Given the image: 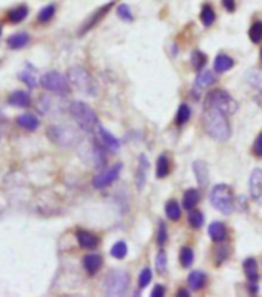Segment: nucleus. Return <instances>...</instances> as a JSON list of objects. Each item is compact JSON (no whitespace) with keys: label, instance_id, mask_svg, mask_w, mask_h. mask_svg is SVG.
<instances>
[{"label":"nucleus","instance_id":"1","mask_svg":"<svg viewBox=\"0 0 262 297\" xmlns=\"http://www.w3.org/2000/svg\"><path fill=\"white\" fill-rule=\"evenodd\" d=\"M227 117L229 116H227L224 111L212 105H204L202 125H204L205 133L218 142L229 140L232 136V126Z\"/></svg>","mask_w":262,"mask_h":297},{"label":"nucleus","instance_id":"7","mask_svg":"<svg viewBox=\"0 0 262 297\" xmlns=\"http://www.w3.org/2000/svg\"><path fill=\"white\" fill-rule=\"evenodd\" d=\"M40 86L56 96H66L69 92V80L59 71H48L40 77Z\"/></svg>","mask_w":262,"mask_h":297},{"label":"nucleus","instance_id":"16","mask_svg":"<svg viewBox=\"0 0 262 297\" xmlns=\"http://www.w3.org/2000/svg\"><path fill=\"white\" fill-rule=\"evenodd\" d=\"M15 123L19 125L20 128L26 129V131H36V129L40 126V120L36 114L32 113H23L20 116H17Z\"/></svg>","mask_w":262,"mask_h":297},{"label":"nucleus","instance_id":"37","mask_svg":"<svg viewBox=\"0 0 262 297\" xmlns=\"http://www.w3.org/2000/svg\"><path fill=\"white\" fill-rule=\"evenodd\" d=\"M168 268V261H167V253L164 250H161L156 256V270L159 274H165Z\"/></svg>","mask_w":262,"mask_h":297},{"label":"nucleus","instance_id":"50","mask_svg":"<svg viewBox=\"0 0 262 297\" xmlns=\"http://www.w3.org/2000/svg\"><path fill=\"white\" fill-rule=\"evenodd\" d=\"M0 139H2V128H0Z\"/></svg>","mask_w":262,"mask_h":297},{"label":"nucleus","instance_id":"27","mask_svg":"<svg viewBox=\"0 0 262 297\" xmlns=\"http://www.w3.org/2000/svg\"><path fill=\"white\" fill-rule=\"evenodd\" d=\"M199 199H201L199 191H196V190H187L184 193V208L188 210V211L195 210L196 205L199 203Z\"/></svg>","mask_w":262,"mask_h":297},{"label":"nucleus","instance_id":"42","mask_svg":"<svg viewBox=\"0 0 262 297\" xmlns=\"http://www.w3.org/2000/svg\"><path fill=\"white\" fill-rule=\"evenodd\" d=\"M167 242V227L164 222L159 224V231H157V245L159 247H164Z\"/></svg>","mask_w":262,"mask_h":297},{"label":"nucleus","instance_id":"19","mask_svg":"<svg viewBox=\"0 0 262 297\" xmlns=\"http://www.w3.org/2000/svg\"><path fill=\"white\" fill-rule=\"evenodd\" d=\"M208 236L216 244L222 242V240L227 239V228H225V225L222 224V222H218V220L216 222H212V225L208 227Z\"/></svg>","mask_w":262,"mask_h":297},{"label":"nucleus","instance_id":"29","mask_svg":"<svg viewBox=\"0 0 262 297\" xmlns=\"http://www.w3.org/2000/svg\"><path fill=\"white\" fill-rule=\"evenodd\" d=\"M165 214L170 220L173 222H178L182 216V211H181V207L176 200H168L167 205H165Z\"/></svg>","mask_w":262,"mask_h":297},{"label":"nucleus","instance_id":"49","mask_svg":"<svg viewBox=\"0 0 262 297\" xmlns=\"http://www.w3.org/2000/svg\"><path fill=\"white\" fill-rule=\"evenodd\" d=\"M2 32H3V28H2V25H0V37H2Z\"/></svg>","mask_w":262,"mask_h":297},{"label":"nucleus","instance_id":"3","mask_svg":"<svg viewBox=\"0 0 262 297\" xmlns=\"http://www.w3.org/2000/svg\"><path fill=\"white\" fill-rule=\"evenodd\" d=\"M68 80L77 91H80L85 96H96L97 94V85L91 74L82 66H73L68 69Z\"/></svg>","mask_w":262,"mask_h":297},{"label":"nucleus","instance_id":"51","mask_svg":"<svg viewBox=\"0 0 262 297\" xmlns=\"http://www.w3.org/2000/svg\"><path fill=\"white\" fill-rule=\"evenodd\" d=\"M261 60H262V49H261Z\"/></svg>","mask_w":262,"mask_h":297},{"label":"nucleus","instance_id":"28","mask_svg":"<svg viewBox=\"0 0 262 297\" xmlns=\"http://www.w3.org/2000/svg\"><path fill=\"white\" fill-rule=\"evenodd\" d=\"M170 170H171V166H170V160L165 154L159 156V159H157V165H156V177L157 179H164L170 174Z\"/></svg>","mask_w":262,"mask_h":297},{"label":"nucleus","instance_id":"4","mask_svg":"<svg viewBox=\"0 0 262 297\" xmlns=\"http://www.w3.org/2000/svg\"><path fill=\"white\" fill-rule=\"evenodd\" d=\"M210 203L222 214L230 216L235 210V199L233 191L229 185L219 183L210 193Z\"/></svg>","mask_w":262,"mask_h":297},{"label":"nucleus","instance_id":"30","mask_svg":"<svg viewBox=\"0 0 262 297\" xmlns=\"http://www.w3.org/2000/svg\"><path fill=\"white\" fill-rule=\"evenodd\" d=\"M201 20H202V23H204V26H212L213 23H215V20H216V12H215V9H213V6L212 5H204L202 6V9H201Z\"/></svg>","mask_w":262,"mask_h":297},{"label":"nucleus","instance_id":"43","mask_svg":"<svg viewBox=\"0 0 262 297\" xmlns=\"http://www.w3.org/2000/svg\"><path fill=\"white\" fill-rule=\"evenodd\" d=\"M253 153L258 156V157H262V134L258 136V139L255 140V145H253Z\"/></svg>","mask_w":262,"mask_h":297},{"label":"nucleus","instance_id":"18","mask_svg":"<svg viewBox=\"0 0 262 297\" xmlns=\"http://www.w3.org/2000/svg\"><path fill=\"white\" fill-rule=\"evenodd\" d=\"M25 66H26V69H25V71H22V72H19V76H17V79H19L22 83H25L29 89L37 88V86H39V83H40V80H37L36 74H34L32 66H31L29 63H26Z\"/></svg>","mask_w":262,"mask_h":297},{"label":"nucleus","instance_id":"11","mask_svg":"<svg viewBox=\"0 0 262 297\" xmlns=\"http://www.w3.org/2000/svg\"><path fill=\"white\" fill-rule=\"evenodd\" d=\"M97 136H99V139H100V143H102V146H105L107 148L108 151H111V153H119V148H120V142L108 131V129H105L103 126H97Z\"/></svg>","mask_w":262,"mask_h":297},{"label":"nucleus","instance_id":"39","mask_svg":"<svg viewBox=\"0 0 262 297\" xmlns=\"http://www.w3.org/2000/svg\"><path fill=\"white\" fill-rule=\"evenodd\" d=\"M249 37L253 43H259L262 40V22H255L252 26H250V31H249Z\"/></svg>","mask_w":262,"mask_h":297},{"label":"nucleus","instance_id":"35","mask_svg":"<svg viewBox=\"0 0 262 297\" xmlns=\"http://www.w3.org/2000/svg\"><path fill=\"white\" fill-rule=\"evenodd\" d=\"M207 63V55L202 52V51H193V54H191V65H193V68L199 72Z\"/></svg>","mask_w":262,"mask_h":297},{"label":"nucleus","instance_id":"15","mask_svg":"<svg viewBox=\"0 0 262 297\" xmlns=\"http://www.w3.org/2000/svg\"><path fill=\"white\" fill-rule=\"evenodd\" d=\"M31 40V37L28 32L25 31H20V32H14L11 34L8 39H6V46L12 51H17V49H23L25 46H28Z\"/></svg>","mask_w":262,"mask_h":297},{"label":"nucleus","instance_id":"5","mask_svg":"<svg viewBox=\"0 0 262 297\" xmlns=\"http://www.w3.org/2000/svg\"><path fill=\"white\" fill-rule=\"evenodd\" d=\"M130 287V276L124 270H113L103 279V293L107 296H124Z\"/></svg>","mask_w":262,"mask_h":297},{"label":"nucleus","instance_id":"24","mask_svg":"<svg viewBox=\"0 0 262 297\" xmlns=\"http://www.w3.org/2000/svg\"><path fill=\"white\" fill-rule=\"evenodd\" d=\"M28 14H29L28 6L26 5H19V6H15V8L8 11L6 18H8L9 23H20L28 17Z\"/></svg>","mask_w":262,"mask_h":297},{"label":"nucleus","instance_id":"44","mask_svg":"<svg viewBox=\"0 0 262 297\" xmlns=\"http://www.w3.org/2000/svg\"><path fill=\"white\" fill-rule=\"evenodd\" d=\"M222 6L229 12H233L236 9V0H222Z\"/></svg>","mask_w":262,"mask_h":297},{"label":"nucleus","instance_id":"48","mask_svg":"<svg viewBox=\"0 0 262 297\" xmlns=\"http://www.w3.org/2000/svg\"><path fill=\"white\" fill-rule=\"evenodd\" d=\"M178 296H179V297H187V296H188V291L182 288V290H179V291H178Z\"/></svg>","mask_w":262,"mask_h":297},{"label":"nucleus","instance_id":"12","mask_svg":"<svg viewBox=\"0 0 262 297\" xmlns=\"http://www.w3.org/2000/svg\"><path fill=\"white\" fill-rule=\"evenodd\" d=\"M113 5H114V0H113V2H108L107 5H103L102 8H99V9L88 18V20H86V22L83 23V26L80 28L79 34L82 35V34H85L86 31H90L91 28H94V26L102 20V18H103L105 15H107V12L113 8Z\"/></svg>","mask_w":262,"mask_h":297},{"label":"nucleus","instance_id":"13","mask_svg":"<svg viewBox=\"0 0 262 297\" xmlns=\"http://www.w3.org/2000/svg\"><path fill=\"white\" fill-rule=\"evenodd\" d=\"M6 102L11 106H15V108H29L31 106V96H29L28 91L15 89L8 96Z\"/></svg>","mask_w":262,"mask_h":297},{"label":"nucleus","instance_id":"2","mask_svg":"<svg viewBox=\"0 0 262 297\" xmlns=\"http://www.w3.org/2000/svg\"><path fill=\"white\" fill-rule=\"evenodd\" d=\"M69 114H71L73 120L77 123V126L85 133H94L99 126V119L94 109L85 102H73L68 108Z\"/></svg>","mask_w":262,"mask_h":297},{"label":"nucleus","instance_id":"14","mask_svg":"<svg viewBox=\"0 0 262 297\" xmlns=\"http://www.w3.org/2000/svg\"><path fill=\"white\" fill-rule=\"evenodd\" d=\"M76 239H77L79 247L83 250H94L99 245V237L90 231H85V230H79L76 233Z\"/></svg>","mask_w":262,"mask_h":297},{"label":"nucleus","instance_id":"47","mask_svg":"<svg viewBox=\"0 0 262 297\" xmlns=\"http://www.w3.org/2000/svg\"><path fill=\"white\" fill-rule=\"evenodd\" d=\"M255 99H256V103H258L259 106H262V91L259 92V94H256V97H255Z\"/></svg>","mask_w":262,"mask_h":297},{"label":"nucleus","instance_id":"9","mask_svg":"<svg viewBox=\"0 0 262 297\" xmlns=\"http://www.w3.org/2000/svg\"><path fill=\"white\" fill-rule=\"evenodd\" d=\"M120 171H122V163H116L111 168L105 170V171H100L99 174L94 176L93 179V187L97 188V190H102V188H107L110 185L119 179L120 176Z\"/></svg>","mask_w":262,"mask_h":297},{"label":"nucleus","instance_id":"31","mask_svg":"<svg viewBox=\"0 0 262 297\" xmlns=\"http://www.w3.org/2000/svg\"><path fill=\"white\" fill-rule=\"evenodd\" d=\"M179 261H181V265L184 268H190L195 262V253L190 247H184L181 250V254H179Z\"/></svg>","mask_w":262,"mask_h":297},{"label":"nucleus","instance_id":"45","mask_svg":"<svg viewBox=\"0 0 262 297\" xmlns=\"http://www.w3.org/2000/svg\"><path fill=\"white\" fill-rule=\"evenodd\" d=\"M165 294V288L162 285H156L151 291V297H162Z\"/></svg>","mask_w":262,"mask_h":297},{"label":"nucleus","instance_id":"36","mask_svg":"<svg viewBox=\"0 0 262 297\" xmlns=\"http://www.w3.org/2000/svg\"><path fill=\"white\" fill-rule=\"evenodd\" d=\"M128 253V247L125 242H122V240H119V242H116L113 247H111V251L110 254L114 257V259H124Z\"/></svg>","mask_w":262,"mask_h":297},{"label":"nucleus","instance_id":"34","mask_svg":"<svg viewBox=\"0 0 262 297\" xmlns=\"http://www.w3.org/2000/svg\"><path fill=\"white\" fill-rule=\"evenodd\" d=\"M188 224L191 228H201L204 225V214L199 211V210H191L190 211V216H188Z\"/></svg>","mask_w":262,"mask_h":297},{"label":"nucleus","instance_id":"22","mask_svg":"<svg viewBox=\"0 0 262 297\" xmlns=\"http://www.w3.org/2000/svg\"><path fill=\"white\" fill-rule=\"evenodd\" d=\"M193 171H195L198 183L202 188H205L208 185V165L204 160H196L193 163Z\"/></svg>","mask_w":262,"mask_h":297},{"label":"nucleus","instance_id":"46","mask_svg":"<svg viewBox=\"0 0 262 297\" xmlns=\"http://www.w3.org/2000/svg\"><path fill=\"white\" fill-rule=\"evenodd\" d=\"M247 290H249L252 294H256V293H258V285H256V282H250L249 287H247Z\"/></svg>","mask_w":262,"mask_h":297},{"label":"nucleus","instance_id":"17","mask_svg":"<svg viewBox=\"0 0 262 297\" xmlns=\"http://www.w3.org/2000/svg\"><path fill=\"white\" fill-rule=\"evenodd\" d=\"M82 264H83V268H85L86 273H88L90 276H94L100 270L103 261H102V256H99V254H86L83 257Z\"/></svg>","mask_w":262,"mask_h":297},{"label":"nucleus","instance_id":"6","mask_svg":"<svg viewBox=\"0 0 262 297\" xmlns=\"http://www.w3.org/2000/svg\"><path fill=\"white\" fill-rule=\"evenodd\" d=\"M48 139L56 143L57 146L62 148H69L79 143L80 136L73 126H66V125H52L48 128Z\"/></svg>","mask_w":262,"mask_h":297},{"label":"nucleus","instance_id":"23","mask_svg":"<svg viewBox=\"0 0 262 297\" xmlns=\"http://www.w3.org/2000/svg\"><path fill=\"white\" fill-rule=\"evenodd\" d=\"M207 284V274L201 270L196 271H191L188 276V287L193 290V291H199L205 287Z\"/></svg>","mask_w":262,"mask_h":297},{"label":"nucleus","instance_id":"33","mask_svg":"<svg viewBox=\"0 0 262 297\" xmlns=\"http://www.w3.org/2000/svg\"><path fill=\"white\" fill-rule=\"evenodd\" d=\"M191 117V111H190V106L187 103H182L179 108H178V114H176V125L182 126L185 125Z\"/></svg>","mask_w":262,"mask_h":297},{"label":"nucleus","instance_id":"21","mask_svg":"<svg viewBox=\"0 0 262 297\" xmlns=\"http://www.w3.org/2000/svg\"><path fill=\"white\" fill-rule=\"evenodd\" d=\"M218 77L215 76V72L212 71H202L199 72L198 76H196V80H195V91H201L210 85H213L216 83Z\"/></svg>","mask_w":262,"mask_h":297},{"label":"nucleus","instance_id":"41","mask_svg":"<svg viewBox=\"0 0 262 297\" xmlns=\"http://www.w3.org/2000/svg\"><path fill=\"white\" fill-rule=\"evenodd\" d=\"M151 279H153V271L150 268H144L141 271V276H139V287H141V288L148 287Z\"/></svg>","mask_w":262,"mask_h":297},{"label":"nucleus","instance_id":"40","mask_svg":"<svg viewBox=\"0 0 262 297\" xmlns=\"http://www.w3.org/2000/svg\"><path fill=\"white\" fill-rule=\"evenodd\" d=\"M229 256H230V248H229V247H225V245L218 247L216 254H215V257H216V264H218V265H221L222 262H225L227 259H229Z\"/></svg>","mask_w":262,"mask_h":297},{"label":"nucleus","instance_id":"20","mask_svg":"<svg viewBox=\"0 0 262 297\" xmlns=\"http://www.w3.org/2000/svg\"><path fill=\"white\" fill-rule=\"evenodd\" d=\"M147 171H148L147 157H145V154H141V157H139V166H137V171H136V187H137V190H144Z\"/></svg>","mask_w":262,"mask_h":297},{"label":"nucleus","instance_id":"26","mask_svg":"<svg viewBox=\"0 0 262 297\" xmlns=\"http://www.w3.org/2000/svg\"><path fill=\"white\" fill-rule=\"evenodd\" d=\"M244 271H246V276L250 282H258L259 279V273H258V264L253 257L246 259V262H244Z\"/></svg>","mask_w":262,"mask_h":297},{"label":"nucleus","instance_id":"10","mask_svg":"<svg viewBox=\"0 0 262 297\" xmlns=\"http://www.w3.org/2000/svg\"><path fill=\"white\" fill-rule=\"evenodd\" d=\"M250 196L258 205H262V170L256 168L250 176Z\"/></svg>","mask_w":262,"mask_h":297},{"label":"nucleus","instance_id":"8","mask_svg":"<svg viewBox=\"0 0 262 297\" xmlns=\"http://www.w3.org/2000/svg\"><path fill=\"white\" fill-rule=\"evenodd\" d=\"M205 105H212V106L224 111L227 116H232L238 111L236 100L224 89H213L212 92H208V96L205 99Z\"/></svg>","mask_w":262,"mask_h":297},{"label":"nucleus","instance_id":"32","mask_svg":"<svg viewBox=\"0 0 262 297\" xmlns=\"http://www.w3.org/2000/svg\"><path fill=\"white\" fill-rule=\"evenodd\" d=\"M54 14H56V6L54 5H46V6H43L40 11H39V14H37V22L39 23H48L52 17H54Z\"/></svg>","mask_w":262,"mask_h":297},{"label":"nucleus","instance_id":"25","mask_svg":"<svg viewBox=\"0 0 262 297\" xmlns=\"http://www.w3.org/2000/svg\"><path fill=\"white\" fill-rule=\"evenodd\" d=\"M235 66V60L227 54H219L215 59V71L216 72H227Z\"/></svg>","mask_w":262,"mask_h":297},{"label":"nucleus","instance_id":"38","mask_svg":"<svg viewBox=\"0 0 262 297\" xmlns=\"http://www.w3.org/2000/svg\"><path fill=\"white\" fill-rule=\"evenodd\" d=\"M116 14H117V17L120 18V20H124V22H133V20H134V17H133V12H131L130 6L125 5V3H122V5L117 6Z\"/></svg>","mask_w":262,"mask_h":297}]
</instances>
